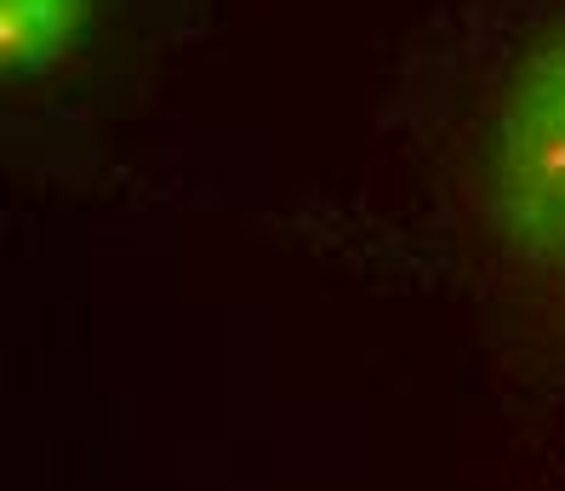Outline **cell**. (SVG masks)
Returning <instances> with one entry per match:
<instances>
[{"mask_svg":"<svg viewBox=\"0 0 565 491\" xmlns=\"http://www.w3.org/2000/svg\"><path fill=\"white\" fill-rule=\"evenodd\" d=\"M92 0H0V63L7 75H41L81 41Z\"/></svg>","mask_w":565,"mask_h":491,"instance_id":"cell-2","label":"cell"},{"mask_svg":"<svg viewBox=\"0 0 565 491\" xmlns=\"http://www.w3.org/2000/svg\"><path fill=\"white\" fill-rule=\"evenodd\" d=\"M486 189L509 246L565 280V18L514 57L497 92Z\"/></svg>","mask_w":565,"mask_h":491,"instance_id":"cell-1","label":"cell"}]
</instances>
